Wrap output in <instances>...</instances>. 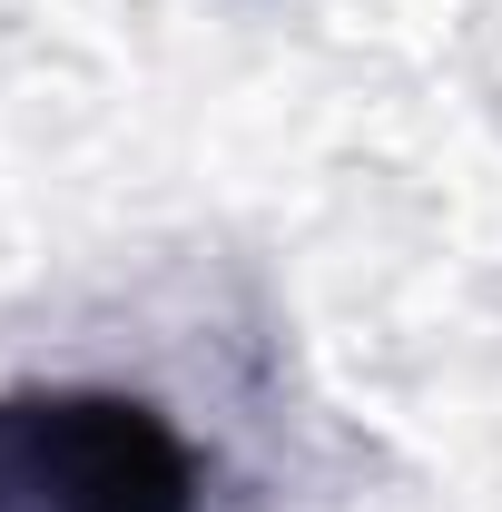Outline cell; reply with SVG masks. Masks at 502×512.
Here are the masks:
<instances>
[{"mask_svg":"<svg viewBox=\"0 0 502 512\" xmlns=\"http://www.w3.org/2000/svg\"><path fill=\"white\" fill-rule=\"evenodd\" d=\"M207 463L128 384H0V512H197Z\"/></svg>","mask_w":502,"mask_h":512,"instance_id":"1","label":"cell"}]
</instances>
